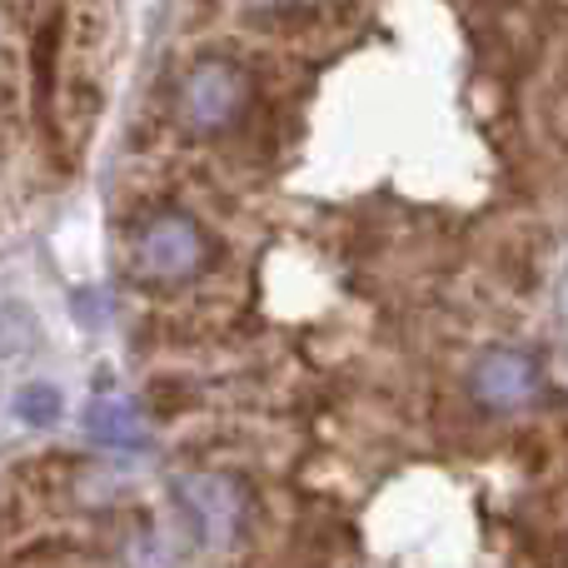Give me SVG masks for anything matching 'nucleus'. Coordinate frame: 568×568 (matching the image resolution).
I'll return each mask as SVG.
<instances>
[{
  "instance_id": "1",
  "label": "nucleus",
  "mask_w": 568,
  "mask_h": 568,
  "mask_svg": "<svg viewBox=\"0 0 568 568\" xmlns=\"http://www.w3.org/2000/svg\"><path fill=\"white\" fill-rule=\"evenodd\" d=\"M130 265L145 280H190L205 265V235L190 215H155L130 240Z\"/></svg>"
},
{
  "instance_id": "2",
  "label": "nucleus",
  "mask_w": 568,
  "mask_h": 568,
  "mask_svg": "<svg viewBox=\"0 0 568 568\" xmlns=\"http://www.w3.org/2000/svg\"><path fill=\"white\" fill-rule=\"evenodd\" d=\"M245 95H250V85H245V75H240V65L205 60V65H195L185 75V85H180V120H185L190 130H200V135H215V130H225L230 120L240 115Z\"/></svg>"
},
{
  "instance_id": "3",
  "label": "nucleus",
  "mask_w": 568,
  "mask_h": 568,
  "mask_svg": "<svg viewBox=\"0 0 568 568\" xmlns=\"http://www.w3.org/2000/svg\"><path fill=\"white\" fill-rule=\"evenodd\" d=\"M175 499L210 549H225V544L240 534L245 499H240V489L230 479H220V474H185V479L175 484Z\"/></svg>"
},
{
  "instance_id": "4",
  "label": "nucleus",
  "mask_w": 568,
  "mask_h": 568,
  "mask_svg": "<svg viewBox=\"0 0 568 568\" xmlns=\"http://www.w3.org/2000/svg\"><path fill=\"white\" fill-rule=\"evenodd\" d=\"M474 399L494 414H514L539 399V364L519 349H489L474 364Z\"/></svg>"
},
{
  "instance_id": "5",
  "label": "nucleus",
  "mask_w": 568,
  "mask_h": 568,
  "mask_svg": "<svg viewBox=\"0 0 568 568\" xmlns=\"http://www.w3.org/2000/svg\"><path fill=\"white\" fill-rule=\"evenodd\" d=\"M85 429L105 449H145L150 439L145 414H140V404L130 394H95L85 409Z\"/></svg>"
},
{
  "instance_id": "6",
  "label": "nucleus",
  "mask_w": 568,
  "mask_h": 568,
  "mask_svg": "<svg viewBox=\"0 0 568 568\" xmlns=\"http://www.w3.org/2000/svg\"><path fill=\"white\" fill-rule=\"evenodd\" d=\"M16 414L30 424V429H50L60 419V389L55 384H26L16 394Z\"/></svg>"
},
{
  "instance_id": "7",
  "label": "nucleus",
  "mask_w": 568,
  "mask_h": 568,
  "mask_svg": "<svg viewBox=\"0 0 568 568\" xmlns=\"http://www.w3.org/2000/svg\"><path fill=\"white\" fill-rule=\"evenodd\" d=\"M135 568H170L165 564V549H160L155 539H140L135 544Z\"/></svg>"
}]
</instances>
